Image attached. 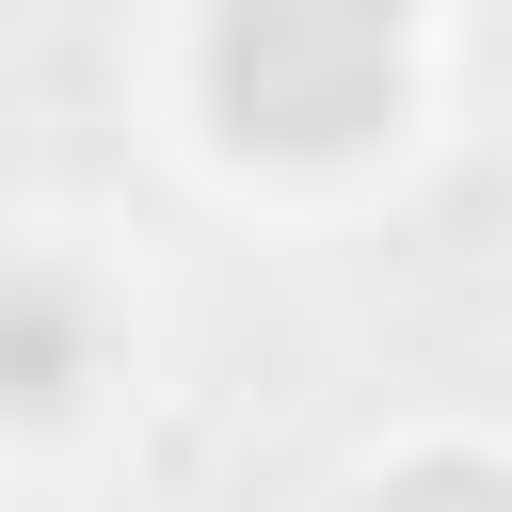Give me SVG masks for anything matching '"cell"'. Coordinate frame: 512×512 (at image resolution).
Segmentation results:
<instances>
[{"label": "cell", "instance_id": "3957f363", "mask_svg": "<svg viewBox=\"0 0 512 512\" xmlns=\"http://www.w3.org/2000/svg\"><path fill=\"white\" fill-rule=\"evenodd\" d=\"M384 512H512V480H496V464H400Z\"/></svg>", "mask_w": 512, "mask_h": 512}, {"label": "cell", "instance_id": "6da1fadb", "mask_svg": "<svg viewBox=\"0 0 512 512\" xmlns=\"http://www.w3.org/2000/svg\"><path fill=\"white\" fill-rule=\"evenodd\" d=\"M208 96L240 144L336 160L400 112V0H224L208 16Z\"/></svg>", "mask_w": 512, "mask_h": 512}, {"label": "cell", "instance_id": "7a4b0ae2", "mask_svg": "<svg viewBox=\"0 0 512 512\" xmlns=\"http://www.w3.org/2000/svg\"><path fill=\"white\" fill-rule=\"evenodd\" d=\"M80 384V304L64 288H0V400H64Z\"/></svg>", "mask_w": 512, "mask_h": 512}]
</instances>
